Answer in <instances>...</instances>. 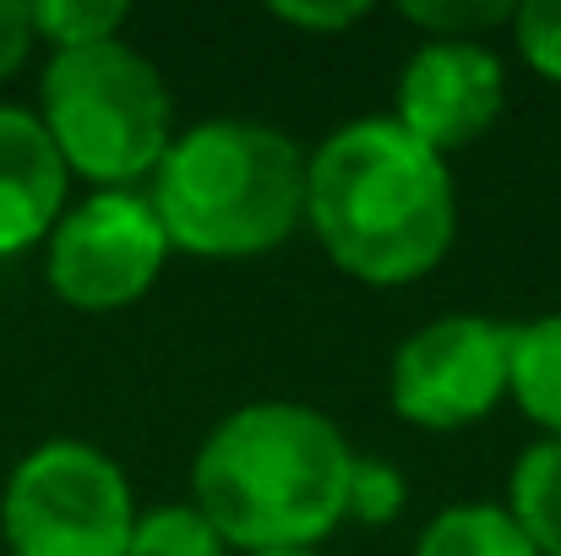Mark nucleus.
<instances>
[{
    "label": "nucleus",
    "mask_w": 561,
    "mask_h": 556,
    "mask_svg": "<svg viewBox=\"0 0 561 556\" xmlns=\"http://www.w3.org/2000/svg\"><path fill=\"white\" fill-rule=\"evenodd\" d=\"M355 447L344 425L295 398L224 415L191 458V508L240 556L317 552L344 524Z\"/></svg>",
    "instance_id": "f257e3e1"
},
{
    "label": "nucleus",
    "mask_w": 561,
    "mask_h": 556,
    "mask_svg": "<svg viewBox=\"0 0 561 556\" xmlns=\"http://www.w3.org/2000/svg\"><path fill=\"white\" fill-rule=\"evenodd\" d=\"M306 224L339 273L376 290L414 284L453 251V170L392 115L344 121L306 154Z\"/></svg>",
    "instance_id": "f03ea898"
},
{
    "label": "nucleus",
    "mask_w": 561,
    "mask_h": 556,
    "mask_svg": "<svg viewBox=\"0 0 561 556\" xmlns=\"http://www.w3.org/2000/svg\"><path fill=\"white\" fill-rule=\"evenodd\" d=\"M148 202L170 251L207 262L262 257L306 224V154L267 121L213 115L175 132Z\"/></svg>",
    "instance_id": "7ed1b4c3"
},
{
    "label": "nucleus",
    "mask_w": 561,
    "mask_h": 556,
    "mask_svg": "<svg viewBox=\"0 0 561 556\" xmlns=\"http://www.w3.org/2000/svg\"><path fill=\"white\" fill-rule=\"evenodd\" d=\"M33 115L44 121L66 175L93 191H137L175 143L164 71L126 38L55 49L44 60Z\"/></svg>",
    "instance_id": "20e7f679"
},
{
    "label": "nucleus",
    "mask_w": 561,
    "mask_h": 556,
    "mask_svg": "<svg viewBox=\"0 0 561 556\" xmlns=\"http://www.w3.org/2000/svg\"><path fill=\"white\" fill-rule=\"evenodd\" d=\"M137 513L121 458L82 436L27 447L0 486V541L11 556H126Z\"/></svg>",
    "instance_id": "39448f33"
},
{
    "label": "nucleus",
    "mask_w": 561,
    "mask_h": 556,
    "mask_svg": "<svg viewBox=\"0 0 561 556\" xmlns=\"http://www.w3.org/2000/svg\"><path fill=\"white\" fill-rule=\"evenodd\" d=\"M170 257L175 251L148 191H88L49 229L44 279L60 306L82 317H110L137 306L159 284Z\"/></svg>",
    "instance_id": "423d86ee"
},
{
    "label": "nucleus",
    "mask_w": 561,
    "mask_h": 556,
    "mask_svg": "<svg viewBox=\"0 0 561 556\" xmlns=\"http://www.w3.org/2000/svg\"><path fill=\"white\" fill-rule=\"evenodd\" d=\"M507 387H513V322L469 311L414 328L387 366L392 415L420 431L480 425L507 398Z\"/></svg>",
    "instance_id": "0eeeda50"
},
{
    "label": "nucleus",
    "mask_w": 561,
    "mask_h": 556,
    "mask_svg": "<svg viewBox=\"0 0 561 556\" xmlns=\"http://www.w3.org/2000/svg\"><path fill=\"white\" fill-rule=\"evenodd\" d=\"M502 110L507 66L485 38H425L398 71L392 121L442 159L474 148L502 121Z\"/></svg>",
    "instance_id": "6e6552de"
},
{
    "label": "nucleus",
    "mask_w": 561,
    "mask_h": 556,
    "mask_svg": "<svg viewBox=\"0 0 561 556\" xmlns=\"http://www.w3.org/2000/svg\"><path fill=\"white\" fill-rule=\"evenodd\" d=\"M66 207L71 175L44 121L22 104H0V262L44 246Z\"/></svg>",
    "instance_id": "1a4fd4ad"
},
{
    "label": "nucleus",
    "mask_w": 561,
    "mask_h": 556,
    "mask_svg": "<svg viewBox=\"0 0 561 556\" xmlns=\"http://www.w3.org/2000/svg\"><path fill=\"white\" fill-rule=\"evenodd\" d=\"M507 398L561 442V311L513 322V387Z\"/></svg>",
    "instance_id": "9d476101"
},
{
    "label": "nucleus",
    "mask_w": 561,
    "mask_h": 556,
    "mask_svg": "<svg viewBox=\"0 0 561 556\" xmlns=\"http://www.w3.org/2000/svg\"><path fill=\"white\" fill-rule=\"evenodd\" d=\"M518 530L529 535V546L540 556H561V442L540 436L518 453L513 475H507V502H502Z\"/></svg>",
    "instance_id": "9b49d317"
},
{
    "label": "nucleus",
    "mask_w": 561,
    "mask_h": 556,
    "mask_svg": "<svg viewBox=\"0 0 561 556\" xmlns=\"http://www.w3.org/2000/svg\"><path fill=\"white\" fill-rule=\"evenodd\" d=\"M414 556H540V552L529 546V535L518 530V519L502 502H453L420 530Z\"/></svg>",
    "instance_id": "f8f14e48"
},
{
    "label": "nucleus",
    "mask_w": 561,
    "mask_h": 556,
    "mask_svg": "<svg viewBox=\"0 0 561 556\" xmlns=\"http://www.w3.org/2000/svg\"><path fill=\"white\" fill-rule=\"evenodd\" d=\"M27 16H33V38L49 44L55 55V49H88V44L121 38L131 11L121 0H33Z\"/></svg>",
    "instance_id": "ddd939ff"
},
{
    "label": "nucleus",
    "mask_w": 561,
    "mask_h": 556,
    "mask_svg": "<svg viewBox=\"0 0 561 556\" xmlns=\"http://www.w3.org/2000/svg\"><path fill=\"white\" fill-rule=\"evenodd\" d=\"M126 556H229V546L191 502H164V508L137 513Z\"/></svg>",
    "instance_id": "4468645a"
},
{
    "label": "nucleus",
    "mask_w": 561,
    "mask_h": 556,
    "mask_svg": "<svg viewBox=\"0 0 561 556\" xmlns=\"http://www.w3.org/2000/svg\"><path fill=\"white\" fill-rule=\"evenodd\" d=\"M409 508V480L398 464L355 453L350 469V497H344V524H392Z\"/></svg>",
    "instance_id": "2eb2a0df"
},
{
    "label": "nucleus",
    "mask_w": 561,
    "mask_h": 556,
    "mask_svg": "<svg viewBox=\"0 0 561 556\" xmlns=\"http://www.w3.org/2000/svg\"><path fill=\"white\" fill-rule=\"evenodd\" d=\"M403 22L425 27V38H480L502 22H513V0H425L403 5Z\"/></svg>",
    "instance_id": "dca6fc26"
},
{
    "label": "nucleus",
    "mask_w": 561,
    "mask_h": 556,
    "mask_svg": "<svg viewBox=\"0 0 561 556\" xmlns=\"http://www.w3.org/2000/svg\"><path fill=\"white\" fill-rule=\"evenodd\" d=\"M513 44L524 55L529 71H540L546 82H561V0H524L513 5Z\"/></svg>",
    "instance_id": "f3484780"
},
{
    "label": "nucleus",
    "mask_w": 561,
    "mask_h": 556,
    "mask_svg": "<svg viewBox=\"0 0 561 556\" xmlns=\"http://www.w3.org/2000/svg\"><path fill=\"white\" fill-rule=\"evenodd\" d=\"M273 16L289 22V27H300V33H344V27L366 22L371 5H360V0H328V5H306V0H295V5H284V0H278Z\"/></svg>",
    "instance_id": "a211bd4d"
},
{
    "label": "nucleus",
    "mask_w": 561,
    "mask_h": 556,
    "mask_svg": "<svg viewBox=\"0 0 561 556\" xmlns=\"http://www.w3.org/2000/svg\"><path fill=\"white\" fill-rule=\"evenodd\" d=\"M33 16H27V5L22 0H0V82H11L22 66H27V55H33Z\"/></svg>",
    "instance_id": "6ab92c4d"
},
{
    "label": "nucleus",
    "mask_w": 561,
    "mask_h": 556,
    "mask_svg": "<svg viewBox=\"0 0 561 556\" xmlns=\"http://www.w3.org/2000/svg\"><path fill=\"white\" fill-rule=\"evenodd\" d=\"M262 556H317V552H262Z\"/></svg>",
    "instance_id": "aec40b11"
}]
</instances>
